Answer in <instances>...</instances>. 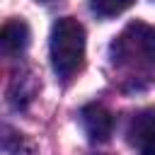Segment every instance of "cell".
<instances>
[{
  "mask_svg": "<svg viewBox=\"0 0 155 155\" xmlns=\"http://www.w3.org/2000/svg\"><path fill=\"white\" fill-rule=\"evenodd\" d=\"M131 5H133V0H90L92 12L99 17H116L124 10H128Z\"/></svg>",
  "mask_w": 155,
  "mask_h": 155,
  "instance_id": "cell-6",
  "label": "cell"
},
{
  "mask_svg": "<svg viewBox=\"0 0 155 155\" xmlns=\"http://www.w3.org/2000/svg\"><path fill=\"white\" fill-rule=\"evenodd\" d=\"M126 136H128V143L133 145H148L150 140H155V109L136 111L128 124Z\"/></svg>",
  "mask_w": 155,
  "mask_h": 155,
  "instance_id": "cell-4",
  "label": "cell"
},
{
  "mask_svg": "<svg viewBox=\"0 0 155 155\" xmlns=\"http://www.w3.org/2000/svg\"><path fill=\"white\" fill-rule=\"evenodd\" d=\"M0 46L5 53H19L29 46V27L24 19H7L0 31Z\"/></svg>",
  "mask_w": 155,
  "mask_h": 155,
  "instance_id": "cell-5",
  "label": "cell"
},
{
  "mask_svg": "<svg viewBox=\"0 0 155 155\" xmlns=\"http://www.w3.org/2000/svg\"><path fill=\"white\" fill-rule=\"evenodd\" d=\"M51 65L61 80H70L85 63V29L78 19L63 17L51 29Z\"/></svg>",
  "mask_w": 155,
  "mask_h": 155,
  "instance_id": "cell-1",
  "label": "cell"
},
{
  "mask_svg": "<svg viewBox=\"0 0 155 155\" xmlns=\"http://www.w3.org/2000/svg\"><path fill=\"white\" fill-rule=\"evenodd\" d=\"M80 124L82 131L87 133L90 140H109L111 131H114V116L102 107V104H87L80 109Z\"/></svg>",
  "mask_w": 155,
  "mask_h": 155,
  "instance_id": "cell-3",
  "label": "cell"
},
{
  "mask_svg": "<svg viewBox=\"0 0 155 155\" xmlns=\"http://www.w3.org/2000/svg\"><path fill=\"white\" fill-rule=\"evenodd\" d=\"M111 61L128 70H155V27L133 22L109 46Z\"/></svg>",
  "mask_w": 155,
  "mask_h": 155,
  "instance_id": "cell-2",
  "label": "cell"
},
{
  "mask_svg": "<svg viewBox=\"0 0 155 155\" xmlns=\"http://www.w3.org/2000/svg\"><path fill=\"white\" fill-rule=\"evenodd\" d=\"M140 155H155V140H150L148 145H143V153Z\"/></svg>",
  "mask_w": 155,
  "mask_h": 155,
  "instance_id": "cell-7",
  "label": "cell"
}]
</instances>
